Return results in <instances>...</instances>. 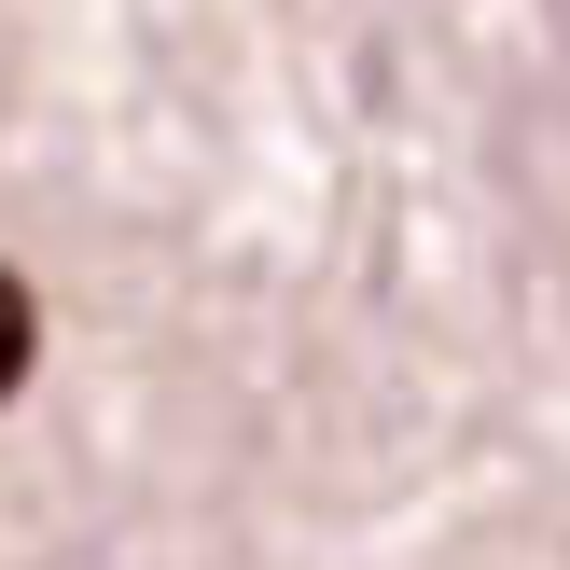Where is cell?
I'll use <instances>...</instances> for the list:
<instances>
[{"mask_svg":"<svg viewBox=\"0 0 570 570\" xmlns=\"http://www.w3.org/2000/svg\"><path fill=\"white\" fill-rule=\"evenodd\" d=\"M28 362H42V306H28V278L0 265V404L28 390Z\"/></svg>","mask_w":570,"mask_h":570,"instance_id":"1","label":"cell"}]
</instances>
